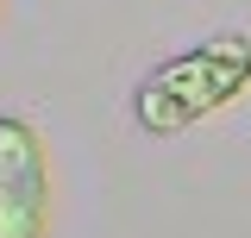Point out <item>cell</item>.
I'll list each match as a JSON object with an SVG mask.
<instances>
[{"mask_svg": "<svg viewBox=\"0 0 251 238\" xmlns=\"http://www.w3.org/2000/svg\"><path fill=\"white\" fill-rule=\"evenodd\" d=\"M239 94H251V31H207L201 44L145 69L132 88V119L151 138H182L201 119L226 113Z\"/></svg>", "mask_w": 251, "mask_h": 238, "instance_id": "1", "label": "cell"}, {"mask_svg": "<svg viewBox=\"0 0 251 238\" xmlns=\"http://www.w3.org/2000/svg\"><path fill=\"white\" fill-rule=\"evenodd\" d=\"M0 238H50V144L19 113H0Z\"/></svg>", "mask_w": 251, "mask_h": 238, "instance_id": "2", "label": "cell"}, {"mask_svg": "<svg viewBox=\"0 0 251 238\" xmlns=\"http://www.w3.org/2000/svg\"><path fill=\"white\" fill-rule=\"evenodd\" d=\"M0 6H6V0H0Z\"/></svg>", "mask_w": 251, "mask_h": 238, "instance_id": "3", "label": "cell"}]
</instances>
